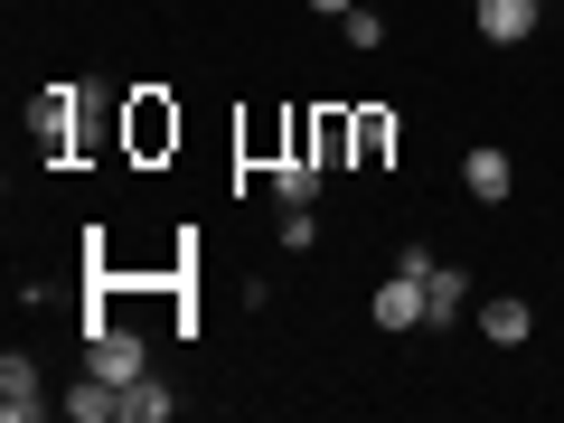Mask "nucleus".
Wrapping results in <instances>:
<instances>
[{
	"label": "nucleus",
	"mask_w": 564,
	"mask_h": 423,
	"mask_svg": "<svg viewBox=\"0 0 564 423\" xmlns=\"http://www.w3.org/2000/svg\"><path fill=\"white\" fill-rule=\"evenodd\" d=\"M282 245H292V254H311V245H321V217H311V207H282Z\"/></svg>",
	"instance_id": "dca6fc26"
},
{
	"label": "nucleus",
	"mask_w": 564,
	"mask_h": 423,
	"mask_svg": "<svg viewBox=\"0 0 564 423\" xmlns=\"http://www.w3.org/2000/svg\"><path fill=\"white\" fill-rule=\"evenodd\" d=\"M47 377H39V358H29V348H10V358H0V423H39L47 414Z\"/></svg>",
	"instance_id": "20e7f679"
},
{
	"label": "nucleus",
	"mask_w": 564,
	"mask_h": 423,
	"mask_svg": "<svg viewBox=\"0 0 564 423\" xmlns=\"http://www.w3.org/2000/svg\"><path fill=\"white\" fill-rule=\"evenodd\" d=\"M76 104H85V85H47V95L29 104V151H39V161H66V151H76Z\"/></svg>",
	"instance_id": "f03ea898"
},
{
	"label": "nucleus",
	"mask_w": 564,
	"mask_h": 423,
	"mask_svg": "<svg viewBox=\"0 0 564 423\" xmlns=\"http://www.w3.org/2000/svg\"><path fill=\"white\" fill-rule=\"evenodd\" d=\"M273 198L282 207H311V198H321V161H311V151H282V161H273Z\"/></svg>",
	"instance_id": "9b49d317"
},
{
	"label": "nucleus",
	"mask_w": 564,
	"mask_h": 423,
	"mask_svg": "<svg viewBox=\"0 0 564 423\" xmlns=\"http://www.w3.org/2000/svg\"><path fill=\"white\" fill-rule=\"evenodd\" d=\"M57 414H66V423H113V414H122V386H104L95 367H85V377L57 395Z\"/></svg>",
	"instance_id": "9d476101"
},
{
	"label": "nucleus",
	"mask_w": 564,
	"mask_h": 423,
	"mask_svg": "<svg viewBox=\"0 0 564 423\" xmlns=\"http://www.w3.org/2000/svg\"><path fill=\"white\" fill-rule=\"evenodd\" d=\"M122 414H132V423H170V414H180V395H170L161 377H141V386H122Z\"/></svg>",
	"instance_id": "ddd939ff"
},
{
	"label": "nucleus",
	"mask_w": 564,
	"mask_h": 423,
	"mask_svg": "<svg viewBox=\"0 0 564 423\" xmlns=\"http://www.w3.org/2000/svg\"><path fill=\"white\" fill-rule=\"evenodd\" d=\"M161 151H180V104L132 95V161H161Z\"/></svg>",
	"instance_id": "0eeeda50"
},
{
	"label": "nucleus",
	"mask_w": 564,
	"mask_h": 423,
	"mask_svg": "<svg viewBox=\"0 0 564 423\" xmlns=\"http://www.w3.org/2000/svg\"><path fill=\"white\" fill-rule=\"evenodd\" d=\"M545 20V0H470V29H480L489 47H527Z\"/></svg>",
	"instance_id": "39448f33"
},
{
	"label": "nucleus",
	"mask_w": 564,
	"mask_h": 423,
	"mask_svg": "<svg viewBox=\"0 0 564 423\" xmlns=\"http://www.w3.org/2000/svg\"><path fill=\"white\" fill-rule=\"evenodd\" d=\"M311 161H321V170L348 161V113H311Z\"/></svg>",
	"instance_id": "4468645a"
},
{
	"label": "nucleus",
	"mask_w": 564,
	"mask_h": 423,
	"mask_svg": "<svg viewBox=\"0 0 564 423\" xmlns=\"http://www.w3.org/2000/svg\"><path fill=\"white\" fill-rule=\"evenodd\" d=\"M386 151H395V113H386V104L348 113V161H358V170H386Z\"/></svg>",
	"instance_id": "6e6552de"
},
{
	"label": "nucleus",
	"mask_w": 564,
	"mask_h": 423,
	"mask_svg": "<svg viewBox=\"0 0 564 423\" xmlns=\"http://www.w3.org/2000/svg\"><path fill=\"white\" fill-rule=\"evenodd\" d=\"M462 188H470L480 207H508V188H518V161H508L499 141H470V151H462Z\"/></svg>",
	"instance_id": "423d86ee"
},
{
	"label": "nucleus",
	"mask_w": 564,
	"mask_h": 423,
	"mask_svg": "<svg viewBox=\"0 0 564 423\" xmlns=\"http://www.w3.org/2000/svg\"><path fill=\"white\" fill-rule=\"evenodd\" d=\"M311 10H321V20H348V10H358V0H311Z\"/></svg>",
	"instance_id": "f3484780"
},
{
	"label": "nucleus",
	"mask_w": 564,
	"mask_h": 423,
	"mask_svg": "<svg viewBox=\"0 0 564 423\" xmlns=\"http://www.w3.org/2000/svg\"><path fill=\"white\" fill-rule=\"evenodd\" d=\"M348 47H367V57H377V47H386V10H367V0H358V10H348Z\"/></svg>",
	"instance_id": "2eb2a0df"
},
{
	"label": "nucleus",
	"mask_w": 564,
	"mask_h": 423,
	"mask_svg": "<svg viewBox=\"0 0 564 423\" xmlns=\"http://www.w3.org/2000/svg\"><path fill=\"white\" fill-rule=\"evenodd\" d=\"M480 339L489 348H527L536 339V311H527L518 292H499V302H480Z\"/></svg>",
	"instance_id": "1a4fd4ad"
},
{
	"label": "nucleus",
	"mask_w": 564,
	"mask_h": 423,
	"mask_svg": "<svg viewBox=\"0 0 564 423\" xmlns=\"http://www.w3.org/2000/svg\"><path fill=\"white\" fill-rule=\"evenodd\" d=\"M367 321H377V329H433V292H423V273H404V263H395V273L377 282Z\"/></svg>",
	"instance_id": "7ed1b4c3"
},
{
	"label": "nucleus",
	"mask_w": 564,
	"mask_h": 423,
	"mask_svg": "<svg viewBox=\"0 0 564 423\" xmlns=\"http://www.w3.org/2000/svg\"><path fill=\"white\" fill-rule=\"evenodd\" d=\"M85 367H95L104 386H141L151 377V339H141L132 321H104V329H85Z\"/></svg>",
	"instance_id": "f257e3e1"
},
{
	"label": "nucleus",
	"mask_w": 564,
	"mask_h": 423,
	"mask_svg": "<svg viewBox=\"0 0 564 423\" xmlns=\"http://www.w3.org/2000/svg\"><path fill=\"white\" fill-rule=\"evenodd\" d=\"M423 292H433V329H452V321L470 311V282L452 273V263H433V273H423Z\"/></svg>",
	"instance_id": "f8f14e48"
}]
</instances>
